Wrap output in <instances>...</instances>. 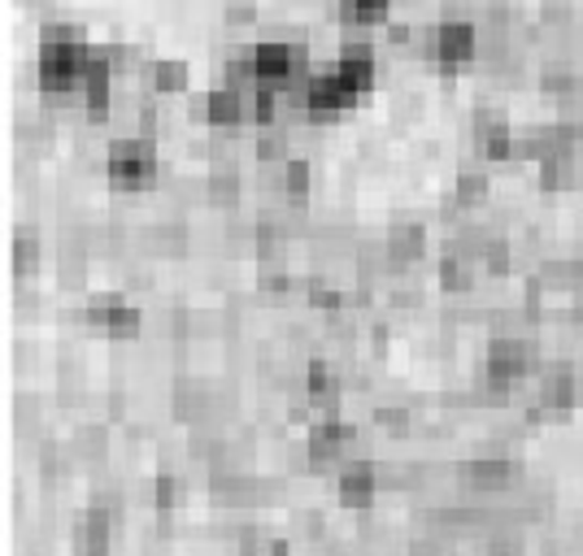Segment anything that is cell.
I'll list each match as a JSON object with an SVG mask.
<instances>
[{
    "label": "cell",
    "instance_id": "1",
    "mask_svg": "<svg viewBox=\"0 0 583 556\" xmlns=\"http://www.w3.org/2000/svg\"><path fill=\"white\" fill-rule=\"evenodd\" d=\"M157 170H161L157 144H153V135H144V131L122 135V139L110 144V152H105V174H110V183H114L117 192H139V188H148V183L157 179Z\"/></svg>",
    "mask_w": 583,
    "mask_h": 556
},
{
    "label": "cell",
    "instance_id": "2",
    "mask_svg": "<svg viewBox=\"0 0 583 556\" xmlns=\"http://www.w3.org/2000/svg\"><path fill=\"white\" fill-rule=\"evenodd\" d=\"M523 478V465L509 456L505 444H487L479 452H470L467 461L458 465V483L474 491V496H492V491H509Z\"/></svg>",
    "mask_w": 583,
    "mask_h": 556
},
{
    "label": "cell",
    "instance_id": "3",
    "mask_svg": "<svg viewBox=\"0 0 583 556\" xmlns=\"http://www.w3.org/2000/svg\"><path fill=\"white\" fill-rule=\"evenodd\" d=\"M487 365H496L505 378H531L540 374V343L536 334H523V331H496L487 339Z\"/></svg>",
    "mask_w": 583,
    "mask_h": 556
},
{
    "label": "cell",
    "instance_id": "4",
    "mask_svg": "<svg viewBox=\"0 0 583 556\" xmlns=\"http://www.w3.org/2000/svg\"><path fill=\"white\" fill-rule=\"evenodd\" d=\"M83 322L97 327V331L114 334V339H126V334L144 331V314H139L122 292H97V296H88Z\"/></svg>",
    "mask_w": 583,
    "mask_h": 556
},
{
    "label": "cell",
    "instance_id": "5",
    "mask_svg": "<svg viewBox=\"0 0 583 556\" xmlns=\"http://www.w3.org/2000/svg\"><path fill=\"white\" fill-rule=\"evenodd\" d=\"M575 400H580V374H575V365L571 361H545L540 374H536V405H540V413L562 418V413L575 409Z\"/></svg>",
    "mask_w": 583,
    "mask_h": 556
},
{
    "label": "cell",
    "instance_id": "6",
    "mask_svg": "<svg viewBox=\"0 0 583 556\" xmlns=\"http://www.w3.org/2000/svg\"><path fill=\"white\" fill-rule=\"evenodd\" d=\"M114 526H117L114 513L88 500L75 513V522H70V548H75V556H110L114 553Z\"/></svg>",
    "mask_w": 583,
    "mask_h": 556
},
{
    "label": "cell",
    "instance_id": "7",
    "mask_svg": "<svg viewBox=\"0 0 583 556\" xmlns=\"http://www.w3.org/2000/svg\"><path fill=\"white\" fill-rule=\"evenodd\" d=\"M357 97H361V92L352 88L340 70H323V75H314V79L305 83V117H310V122L336 117V113L352 110Z\"/></svg>",
    "mask_w": 583,
    "mask_h": 556
},
{
    "label": "cell",
    "instance_id": "8",
    "mask_svg": "<svg viewBox=\"0 0 583 556\" xmlns=\"http://www.w3.org/2000/svg\"><path fill=\"white\" fill-rule=\"evenodd\" d=\"M379 465L370 456H349L340 469H336V496L345 509H357V513H370L374 500H379Z\"/></svg>",
    "mask_w": 583,
    "mask_h": 556
},
{
    "label": "cell",
    "instance_id": "9",
    "mask_svg": "<svg viewBox=\"0 0 583 556\" xmlns=\"http://www.w3.org/2000/svg\"><path fill=\"white\" fill-rule=\"evenodd\" d=\"M474 57H479V31L467 18H449V22L431 26V61L440 70H458Z\"/></svg>",
    "mask_w": 583,
    "mask_h": 556
},
{
    "label": "cell",
    "instance_id": "10",
    "mask_svg": "<svg viewBox=\"0 0 583 556\" xmlns=\"http://www.w3.org/2000/svg\"><path fill=\"white\" fill-rule=\"evenodd\" d=\"M470 135H474V152H479V157H487V161L514 157V139H518V135H514L509 117L501 110H474Z\"/></svg>",
    "mask_w": 583,
    "mask_h": 556
},
{
    "label": "cell",
    "instance_id": "11",
    "mask_svg": "<svg viewBox=\"0 0 583 556\" xmlns=\"http://www.w3.org/2000/svg\"><path fill=\"white\" fill-rule=\"evenodd\" d=\"M301 392H305V400H310L314 409H327V413H336V405H340V396H345V374H340L332 361L314 356V361L305 365Z\"/></svg>",
    "mask_w": 583,
    "mask_h": 556
},
{
    "label": "cell",
    "instance_id": "12",
    "mask_svg": "<svg viewBox=\"0 0 583 556\" xmlns=\"http://www.w3.org/2000/svg\"><path fill=\"white\" fill-rule=\"evenodd\" d=\"M197 117H205L210 126H239L248 122V101H244V88L223 83V88H210L205 97H197Z\"/></svg>",
    "mask_w": 583,
    "mask_h": 556
},
{
    "label": "cell",
    "instance_id": "13",
    "mask_svg": "<svg viewBox=\"0 0 583 556\" xmlns=\"http://www.w3.org/2000/svg\"><path fill=\"white\" fill-rule=\"evenodd\" d=\"M383 243H388L392 261L405 270V265L423 261V252H427V226L410 223V218H396V223L383 230Z\"/></svg>",
    "mask_w": 583,
    "mask_h": 556
},
{
    "label": "cell",
    "instance_id": "14",
    "mask_svg": "<svg viewBox=\"0 0 583 556\" xmlns=\"http://www.w3.org/2000/svg\"><path fill=\"white\" fill-rule=\"evenodd\" d=\"M514 396V378H505L496 365H487V356L474 365L467 383V400L470 405H505Z\"/></svg>",
    "mask_w": 583,
    "mask_h": 556
},
{
    "label": "cell",
    "instance_id": "15",
    "mask_svg": "<svg viewBox=\"0 0 583 556\" xmlns=\"http://www.w3.org/2000/svg\"><path fill=\"white\" fill-rule=\"evenodd\" d=\"M336 70L349 79L357 92H370V88H374V70H379V61H374V48H370L366 39H345Z\"/></svg>",
    "mask_w": 583,
    "mask_h": 556
},
{
    "label": "cell",
    "instance_id": "16",
    "mask_svg": "<svg viewBox=\"0 0 583 556\" xmlns=\"http://www.w3.org/2000/svg\"><path fill=\"white\" fill-rule=\"evenodd\" d=\"M205 201L210 205H218V209H235L239 201H244V174L235 170V166H210V174H205Z\"/></svg>",
    "mask_w": 583,
    "mask_h": 556
},
{
    "label": "cell",
    "instance_id": "17",
    "mask_svg": "<svg viewBox=\"0 0 583 556\" xmlns=\"http://www.w3.org/2000/svg\"><path fill=\"white\" fill-rule=\"evenodd\" d=\"M580 174V161H575V144L571 148H553L549 157H540V188L545 192H567Z\"/></svg>",
    "mask_w": 583,
    "mask_h": 556
},
{
    "label": "cell",
    "instance_id": "18",
    "mask_svg": "<svg viewBox=\"0 0 583 556\" xmlns=\"http://www.w3.org/2000/svg\"><path fill=\"white\" fill-rule=\"evenodd\" d=\"M474 257H467L458 243H449L445 252H440V287L445 292H470L474 287Z\"/></svg>",
    "mask_w": 583,
    "mask_h": 556
},
{
    "label": "cell",
    "instance_id": "19",
    "mask_svg": "<svg viewBox=\"0 0 583 556\" xmlns=\"http://www.w3.org/2000/svg\"><path fill=\"white\" fill-rule=\"evenodd\" d=\"M70 452H75L83 465H101L105 452H110V431H105V422H79V427L70 431Z\"/></svg>",
    "mask_w": 583,
    "mask_h": 556
},
{
    "label": "cell",
    "instance_id": "20",
    "mask_svg": "<svg viewBox=\"0 0 583 556\" xmlns=\"http://www.w3.org/2000/svg\"><path fill=\"white\" fill-rule=\"evenodd\" d=\"M279 188H283V201L305 205L310 192H314V166H310L305 157H288V161L279 166Z\"/></svg>",
    "mask_w": 583,
    "mask_h": 556
},
{
    "label": "cell",
    "instance_id": "21",
    "mask_svg": "<svg viewBox=\"0 0 583 556\" xmlns=\"http://www.w3.org/2000/svg\"><path fill=\"white\" fill-rule=\"evenodd\" d=\"M144 243H148L153 252L179 257V252H188V223H183V218H161V223L144 226Z\"/></svg>",
    "mask_w": 583,
    "mask_h": 556
},
{
    "label": "cell",
    "instance_id": "22",
    "mask_svg": "<svg viewBox=\"0 0 583 556\" xmlns=\"http://www.w3.org/2000/svg\"><path fill=\"white\" fill-rule=\"evenodd\" d=\"M305 300H310L314 309H323V314H345V309H349V292H345L332 274H310Z\"/></svg>",
    "mask_w": 583,
    "mask_h": 556
},
{
    "label": "cell",
    "instance_id": "23",
    "mask_svg": "<svg viewBox=\"0 0 583 556\" xmlns=\"http://www.w3.org/2000/svg\"><path fill=\"white\" fill-rule=\"evenodd\" d=\"M75 452L70 444H57V440H44L40 452H35V465H40V478L44 483H61V478H70V469H75Z\"/></svg>",
    "mask_w": 583,
    "mask_h": 556
},
{
    "label": "cell",
    "instance_id": "24",
    "mask_svg": "<svg viewBox=\"0 0 583 556\" xmlns=\"http://www.w3.org/2000/svg\"><path fill=\"white\" fill-rule=\"evenodd\" d=\"M153 504H157V513H179L188 504V478L179 469H161L153 478Z\"/></svg>",
    "mask_w": 583,
    "mask_h": 556
},
{
    "label": "cell",
    "instance_id": "25",
    "mask_svg": "<svg viewBox=\"0 0 583 556\" xmlns=\"http://www.w3.org/2000/svg\"><path fill=\"white\" fill-rule=\"evenodd\" d=\"M188 83H192V70L183 61H153L148 66V88L161 97H183Z\"/></svg>",
    "mask_w": 583,
    "mask_h": 556
},
{
    "label": "cell",
    "instance_id": "26",
    "mask_svg": "<svg viewBox=\"0 0 583 556\" xmlns=\"http://www.w3.org/2000/svg\"><path fill=\"white\" fill-rule=\"evenodd\" d=\"M44 261V243H40V230L35 226H18L13 230V274H35Z\"/></svg>",
    "mask_w": 583,
    "mask_h": 556
},
{
    "label": "cell",
    "instance_id": "27",
    "mask_svg": "<svg viewBox=\"0 0 583 556\" xmlns=\"http://www.w3.org/2000/svg\"><path fill=\"white\" fill-rule=\"evenodd\" d=\"M257 161L261 166H283L288 161V126L283 122L257 126Z\"/></svg>",
    "mask_w": 583,
    "mask_h": 556
},
{
    "label": "cell",
    "instance_id": "28",
    "mask_svg": "<svg viewBox=\"0 0 583 556\" xmlns=\"http://www.w3.org/2000/svg\"><path fill=\"white\" fill-rule=\"evenodd\" d=\"M487 192H492V179H487L483 166H462V170H458V179H453V196H458L462 205L487 201Z\"/></svg>",
    "mask_w": 583,
    "mask_h": 556
},
{
    "label": "cell",
    "instance_id": "29",
    "mask_svg": "<svg viewBox=\"0 0 583 556\" xmlns=\"http://www.w3.org/2000/svg\"><path fill=\"white\" fill-rule=\"evenodd\" d=\"M257 283H261V292H279V296H288V292H292L288 257H257Z\"/></svg>",
    "mask_w": 583,
    "mask_h": 556
},
{
    "label": "cell",
    "instance_id": "30",
    "mask_svg": "<svg viewBox=\"0 0 583 556\" xmlns=\"http://www.w3.org/2000/svg\"><path fill=\"white\" fill-rule=\"evenodd\" d=\"M392 0H340V22L345 26H374L388 18Z\"/></svg>",
    "mask_w": 583,
    "mask_h": 556
},
{
    "label": "cell",
    "instance_id": "31",
    "mask_svg": "<svg viewBox=\"0 0 583 556\" xmlns=\"http://www.w3.org/2000/svg\"><path fill=\"white\" fill-rule=\"evenodd\" d=\"M479 265H483L487 274H505V270H509V239H505L501 230L487 235V243H483V252H479Z\"/></svg>",
    "mask_w": 583,
    "mask_h": 556
},
{
    "label": "cell",
    "instance_id": "32",
    "mask_svg": "<svg viewBox=\"0 0 583 556\" xmlns=\"http://www.w3.org/2000/svg\"><path fill=\"white\" fill-rule=\"evenodd\" d=\"M374 427H379V431H392V435H405V431L414 427V413H410L405 405H379V409H374Z\"/></svg>",
    "mask_w": 583,
    "mask_h": 556
},
{
    "label": "cell",
    "instance_id": "33",
    "mask_svg": "<svg viewBox=\"0 0 583 556\" xmlns=\"http://www.w3.org/2000/svg\"><path fill=\"white\" fill-rule=\"evenodd\" d=\"M227 26H253L257 22V0H227Z\"/></svg>",
    "mask_w": 583,
    "mask_h": 556
},
{
    "label": "cell",
    "instance_id": "34",
    "mask_svg": "<svg viewBox=\"0 0 583 556\" xmlns=\"http://www.w3.org/2000/svg\"><path fill=\"white\" fill-rule=\"evenodd\" d=\"M31 427H35V431H40V400H35V396H26V392H22V396H18V431H22V435H26V431H31Z\"/></svg>",
    "mask_w": 583,
    "mask_h": 556
},
{
    "label": "cell",
    "instance_id": "35",
    "mask_svg": "<svg viewBox=\"0 0 583 556\" xmlns=\"http://www.w3.org/2000/svg\"><path fill=\"white\" fill-rule=\"evenodd\" d=\"M296 531H301V535H310V540H323V535H327V518H323L318 509H314V513H310V509H301V513H296Z\"/></svg>",
    "mask_w": 583,
    "mask_h": 556
},
{
    "label": "cell",
    "instance_id": "36",
    "mask_svg": "<svg viewBox=\"0 0 583 556\" xmlns=\"http://www.w3.org/2000/svg\"><path fill=\"white\" fill-rule=\"evenodd\" d=\"M479 556H501V553H487V548H483V553H479Z\"/></svg>",
    "mask_w": 583,
    "mask_h": 556
},
{
    "label": "cell",
    "instance_id": "37",
    "mask_svg": "<svg viewBox=\"0 0 583 556\" xmlns=\"http://www.w3.org/2000/svg\"><path fill=\"white\" fill-rule=\"evenodd\" d=\"M580 556H583V553H580Z\"/></svg>",
    "mask_w": 583,
    "mask_h": 556
}]
</instances>
